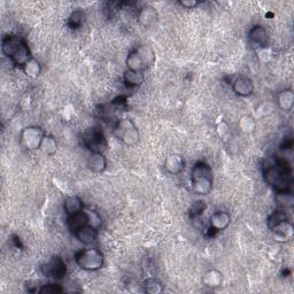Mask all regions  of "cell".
I'll return each mask as SVG.
<instances>
[{
  "label": "cell",
  "instance_id": "cell-1",
  "mask_svg": "<svg viewBox=\"0 0 294 294\" xmlns=\"http://www.w3.org/2000/svg\"><path fill=\"white\" fill-rule=\"evenodd\" d=\"M263 179L276 192H292V171L283 161L271 160L263 166Z\"/></svg>",
  "mask_w": 294,
  "mask_h": 294
},
{
  "label": "cell",
  "instance_id": "cell-2",
  "mask_svg": "<svg viewBox=\"0 0 294 294\" xmlns=\"http://www.w3.org/2000/svg\"><path fill=\"white\" fill-rule=\"evenodd\" d=\"M213 169L207 162L198 161L191 170V190L194 194L208 195L213 190Z\"/></svg>",
  "mask_w": 294,
  "mask_h": 294
},
{
  "label": "cell",
  "instance_id": "cell-3",
  "mask_svg": "<svg viewBox=\"0 0 294 294\" xmlns=\"http://www.w3.org/2000/svg\"><path fill=\"white\" fill-rule=\"evenodd\" d=\"M75 262L82 270L94 273L105 266V255L96 247L85 248L75 254Z\"/></svg>",
  "mask_w": 294,
  "mask_h": 294
},
{
  "label": "cell",
  "instance_id": "cell-4",
  "mask_svg": "<svg viewBox=\"0 0 294 294\" xmlns=\"http://www.w3.org/2000/svg\"><path fill=\"white\" fill-rule=\"evenodd\" d=\"M113 135L128 147L136 146L140 140L138 126L131 118L118 120L113 128Z\"/></svg>",
  "mask_w": 294,
  "mask_h": 294
},
{
  "label": "cell",
  "instance_id": "cell-5",
  "mask_svg": "<svg viewBox=\"0 0 294 294\" xmlns=\"http://www.w3.org/2000/svg\"><path fill=\"white\" fill-rule=\"evenodd\" d=\"M45 131L38 125H28L21 130L20 133V145L23 150L28 152H34L41 148V145L44 137H45Z\"/></svg>",
  "mask_w": 294,
  "mask_h": 294
},
{
  "label": "cell",
  "instance_id": "cell-6",
  "mask_svg": "<svg viewBox=\"0 0 294 294\" xmlns=\"http://www.w3.org/2000/svg\"><path fill=\"white\" fill-rule=\"evenodd\" d=\"M41 271L46 278H53L56 282H59L67 275V265H66L62 257L54 255L46 263L42 265Z\"/></svg>",
  "mask_w": 294,
  "mask_h": 294
},
{
  "label": "cell",
  "instance_id": "cell-7",
  "mask_svg": "<svg viewBox=\"0 0 294 294\" xmlns=\"http://www.w3.org/2000/svg\"><path fill=\"white\" fill-rule=\"evenodd\" d=\"M85 146L91 153H105L108 148L107 138L99 128H91L84 135Z\"/></svg>",
  "mask_w": 294,
  "mask_h": 294
},
{
  "label": "cell",
  "instance_id": "cell-8",
  "mask_svg": "<svg viewBox=\"0 0 294 294\" xmlns=\"http://www.w3.org/2000/svg\"><path fill=\"white\" fill-rule=\"evenodd\" d=\"M24 43H27L25 39L19 36V35H6V36L2 39V53L7 56L8 59H11L12 56L20 50Z\"/></svg>",
  "mask_w": 294,
  "mask_h": 294
},
{
  "label": "cell",
  "instance_id": "cell-9",
  "mask_svg": "<svg viewBox=\"0 0 294 294\" xmlns=\"http://www.w3.org/2000/svg\"><path fill=\"white\" fill-rule=\"evenodd\" d=\"M248 41L257 50L267 48L268 44H269V36H268L267 29L261 24L253 25L248 31Z\"/></svg>",
  "mask_w": 294,
  "mask_h": 294
},
{
  "label": "cell",
  "instance_id": "cell-10",
  "mask_svg": "<svg viewBox=\"0 0 294 294\" xmlns=\"http://www.w3.org/2000/svg\"><path fill=\"white\" fill-rule=\"evenodd\" d=\"M231 87L232 91L238 96H241V98H248L254 92V83L252 78L244 75L237 77L236 80L232 82Z\"/></svg>",
  "mask_w": 294,
  "mask_h": 294
},
{
  "label": "cell",
  "instance_id": "cell-11",
  "mask_svg": "<svg viewBox=\"0 0 294 294\" xmlns=\"http://www.w3.org/2000/svg\"><path fill=\"white\" fill-rule=\"evenodd\" d=\"M276 241L286 243L293 238V224L289 219H285L270 229Z\"/></svg>",
  "mask_w": 294,
  "mask_h": 294
},
{
  "label": "cell",
  "instance_id": "cell-12",
  "mask_svg": "<svg viewBox=\"0 0 294 294\" xmlns=\"http://www.w3.org/2000/svg\"><path fill=\"white\" fill-rule=\"evenodd\" d=\"M157 17H159L157 11L151 5H145L139 8L137 14L138 23L144 28H151L152 25H154L157 21Z\"/></svg>",
  "mask_w": 294,
  "mask_h": 294
},
{
  "label": "cell",
  "instance_id": "cell-13",
  "mask_svg": "<svg viewBox=\"0 0 294 294\" xmlns=\"http://www.w3.org/2000/svg\"><path fill=\"white\" fill-rule=\"evenodd\" d=\"M86 168L93 174H103L107 169V159L104 153H91L86 159Z\"/></svg>",
  "mask_w": 294,
  "mask_h": 294
},
{
  "label": "cell",
  "instance_id": "cell-14",
  "mask_svg": "<svg viewBox=\"0 0 294 294\" xmlns=\"http://www.w3.org/2000/svg\"><path fill=\"white\" fill-rule=\"evenodd\" d=\"M231 223V216L229 213L218 210L215 212L209 218V225L215 231H224Z\"/></svg>",
  "mask_w": 294,
  "mask_h": 294
},
{
  "label": "cell",
  "instance_id": "cell-15",
  "mask_svg": "<svg viewBox=\"0 0 294 294\" xmlns=\"http://www.w3.org/2000/svg\"><path fill=\"white\" fill-rule=\"evenodd\" d=\"M165 170L170 175H178L185 168V160L179 154H170L165 160Z\"/></svg>",
  "mask_w": 294,
  "mask_h": 294
},
{
  "label": "cell",
  "instance_id": "cell-16",
  "mask_svg": "<svg viewBox=\"0 0 294 294\" xmlns=\"http://www.w3.org/2000/svg\"><path fill=\"white\" fill-rule=\"evenodd\" d=\"M98 234H99L98 230L93 229V227L90 225H84L73 235L76 237V239L80 241L81 244L90 246V245L94 244L96 239H98Z\"/></svg>",
  "mask_w": 294,
  "mask_h": 294
},
{
  "label": "cell",
  "instance_id": "cell-17",
  "mask_svg": "<svg viewBox=\"0 0 294 294\" xmlns=\"http://www.w3.org/2000/svg\"><path fill=\"white\" fill-rule=\"evenodd\" d=\"M84 208L83 200L78 195L67 197L63 201V210L67 216H72L74 214L80 213Z\"/></svg>",
  "mask_w": 294,
  "mask_h": 294
},
{
  "label": "cell",
  "instance_id": "cell-18",
  "mask_svg": "<svg viewBox=\"0 0 294 294\" xmlns=\"http://www.w3.org/2000/svg\"><path fill=\"white\" fill-rule=\"evenodd\" d=\"M277 104L283 112H291L294 107V92L291 89L280 91L277 96Z\"/></svg>",
  "mask_w": 294,
  "mask_h": 294
},
{
  "label": "cell",
  "instance_id": "cell-19",
  "mask_svg": "<svg viewBox=\"0 0 294 294\" xmlns=\"http://www.w3.org/2000/svg\"><path fill=\"white\" fill-rule=\"evenodd\" d=\"M31 58H32L31 51H30L28 44L24 43L23 45L21 46L20 50L17 51L16 53L13 55L10 60L12 61V63L14 64L15 67L22 68Z\"/></svg>",
  "mask_w": 294,
  "mask_h": 294
},
{
  "label": "cell",
  "instance_id": "cell-20",
  "mask_svg": "<svg viewBox=\"0 0 294 294\" xmlns=\"http://www.w3.org/2000/svg\"><path fill=\"white\" fill-rule=\"evenodd\" d=\"M84 225H87V219L84 213V209L80 213L72 215V216H67V227L70 232H73V234H75L78 229H81V227H83Z\"/></svg>",
  "mask_w": 294,
  "mask_h": 294
},
{
  "label": "cell",
  "instance_id": "cell-21",
  "mask_svg": "<svg viewBox=\"0 0 294 294\" xmlns=\"http://www.w3.org/2000/svg\"><path fill=\"white\" fill-rule=\"evenodd\" d=\"M223 277L221 271L217 269H210L207 273L204 275L203 277V284L206 287L209 288H217L222 285Z\"/></svg>",
  "mask_w": 294,
  "mask_h": 294
},
{
  "label": "cell",
  "instance_id": "cell-22",
  "mask_svg": "<svg viewBox=\"0 0 294 294\" xmlns=\"http://www.w3.org/2000/svg\"><path fill=\"white\" fill-rule=\"evenodd\" d=\"M136 51L138 52L140 59H142L145 68L146 69L148 67H152V66L155 63V61H156L155 52L150 45H142L136 48Z\"/></svg>",
  "mask_w": 294,
  "mask_h": 294
},
{
  "label": "cell",
  "instance_id": "cell-23",
  "mask_svg": "<svg viewBox=\"0 0 294 294\" xmlns=\"http://www.w3.org/2000/svg\"><path fill=\"white\" fill-rule=\"evenodd\" d=\"M123 82L129 87H138L145 82V75L143 72H133L125 69L123 73Z\"/></svg>",
  "mask_w": 294,
  "mask_h": 294
},
{
  "label": "cell",
  "instance_id": "cell-24",
  "mask_svg": "<svg viewBox=\"0 0 294 294\" xmlns=\"http://www.w3.org/2000/svg\"><path fill=\"white\" fill-rule=\"evenodd\" d=\"M125 64H126V69L133 70V72H143L144 73L145 70H146L142 59H140L138 52L136 51V48L129 52V54L125 59Z\"/></svg>",
  "mask_w": 294,
  "mask_h": 294
},
{
  "label": "cell",
  "instance_id": "cell-25",
  "mask_svg": "<svg viewBox=\"0 0 294 294\" xmlns=\"http://www.w3.org/2000/svg\"><path fill=\"white\" fill-rule=\"evenodd\" d=\"M21 69L25 76L32 78V80L39 77V75L42 74V64L37 59H35L34 56Z\"/></svg>",
  "mask_w": 294,
  "mask_h": 294
},
{
  "label": "cell",
  "instance_id": "cell-26",
  "mask_svg": "<svg viewBox=\"0 0 294 294\" xmlns=\"http://www.w3.org/2000/svg\"><path fill=\"white\" fill-rule=\"evenodd\" d=\"M44 154L47 155V156H53L56 151H58V142H56V139L54 136L52 135H45V137H44L42 145H41V148H39Z\"/></svg>",
  "mask_w": 294,
  "mask_h": 294
},
{
  "label": "cell",
  "instance_id": "cell-27",
  "mask_svg": "<svg viewBox=\"0 0 294 294\" xmlns=\"http://www.w3.org/2000/svg\"><path fill=\"white\" fill-rule=\"evenodd\" d=\"M84 213L86 215V219H87V225H90L93 227L95 230H100L103 227L104 221L102 215H100L95 209L92 208H84Z\"/></svg>",
  "mask_w": 294,
  "mask_h": 294
},
{
  "label": "cell",
  "instance_id": "cell-28",
  "mask_svg": "<svg viewBox=\"0 0 294 294\" xmlns=\"http://www.w3.org/2000/svg\"><path fill=\"white\" fill-rule=\"evenodd\" d=\"M275 200L282 210L289 209L294 206V195L292 192H276Z\"/></svg>",
  "mask_w": 294,
  "mask_h": 294
},
{
  "label": "cell",
  "instance_id": "cell-29",
  "mask_svg": "<svg viewBox=\"0 0 294 294\" xmlns=\"http://www.w3.org/2000/svg\"><path fill=\"white\" fill-rule=\"evenodd\" d=\"M238 128L240 129L241 133L251 135L256 129V120L255 117H253L251 115H244L240 117V120L238 122Z\"/></svg>",
  "mask_w": 294,
  "mask_h": 294
},
{
  "label": "cell",
  "instance_id": "cell-30",
  "mask_svg": "<svg viewBox=\"0 0 294 294\" xmlns=\"http://www.w3.org/2000/svg\"><path fill=\"white\" fill-rule=\"evenodd\" d=\"M85 19H86V15L82 10L74 11L68 17V22H67L68 27L73 30L80 29V28H82V25L84 24Z\"/></svg>",
  "mask_w": 294,
  "mask_h": 294
},
{
  "label": "cell",
  "instance_id": "cell-31",
  "mask_svg": "<svg viewBox=\"0 0 294 294\" xmlns=\"http://www.w3.org/2000/svg\"><path fill=\"white\" fill-rule=\"evenodd\" d=\"M144 292L148 294H161L165 291L164 285L159 279L155 278H148L144 282Z\"/></svg>",
  "mask_w": 294,
  "mask_h": 294
},
{
  "label": "cell",
  "instance_id": "cell-32",
  "mask_svg": "<svg viewBox=\"0 0 294 294\" xmlns=\"http://www.w3.org/2000/svg\"><path fill=\"white\" fill-rule=\"evenodd\" d=\"M285 219H288L287 217V214L285 213V210L282 209H278V210H275V212L271 213L269 216L267 218V225L269 229L275 226L276 224H278L282 221H285Z\"/></svg>",
  "mask_w": 294,
  "mask_h": 294
},
{
  "label": "cell",
  "instance_id": "cell-33",
  "mask_svg": "<svg viewBox=\"0 0 294 294\" xmlns=\"http://www.w3.org/2000/svg\"><path fill=\"white\" fill-rule=\"evenodd\" d=\"M37 292L39 294H60L64 292V288L58 283H47L42 285Z\"/></svg>",
  "mask_w": 294,
  "mask_h": 294
},
{
  "label": "cell",
  "instance_id": "cell-34",
  "mask_svg": "<svg viewBox=\"0 0 294 294\" xmlns=\"http://www.w3.org/2000/svg\"><path fill=\"white\" fill-rule=\"evenodd\" d=\"M206 207H207V206H206L204 201H201V200L195 201V203L191 206V209H190L191 217L193 219L199 218L201 215L204 214V212L206 210Z\"/></svg>",
  "mask_w": 294,
  "mask_h": 294
},
{
  "label": "cell",
  "instance_id": "cell-35",
  "mask_svg": "<svg viewBox=\"0 0 294 294\" xmlns=\"http://www.w3.org/2000/svg\"><path fill=\"white\" fill-rule=\"evenodd\" d=\"M256 111H257L256 113H258V116L270 115V114L274 112V105L270 103H265L262 104L261 106H258V108H256Z\"/></svg>",
  "mask_w": 294,
  "mask_h": 294
},
{
  "label": "cell",
  "instance_id": "cell-36",
  "mask_svg": "<svg viewBox=\"0 0 294 294\" xmlns=\"http://www.w3.org/2000/svg\"><path fill=\"white\" fill-rule=\"evenodd\" d=\"M203 2H198V0H179L178 5H181L184 8L187 10H193V8L200 6Z\"/></svg>",
  "mask_w": 294,
  "mask_h": 294
}]
</instances>
